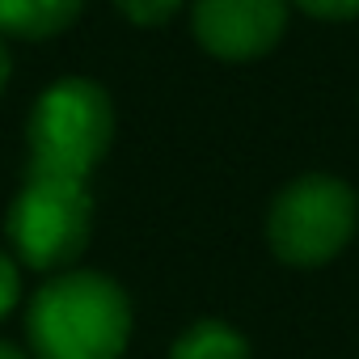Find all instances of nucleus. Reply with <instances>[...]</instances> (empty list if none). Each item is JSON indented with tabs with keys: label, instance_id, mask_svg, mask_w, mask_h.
Returning <instances> with one entry per match:
<instances>
[{
	"label": "nucleus",
	"instance_id": "obj_7",
	"mask_svg": "<svg viewBox=\"0 0 359 359\" xmlns=\"http://www.w3.org/2000/svg\"><path fill=\"white\" fill-rule=\"evenodd\" d=\"M173 359H250V351H245V338H237L229 325L199 321L195 330L177 338Z\"/></svg>",
	"mask_w": 359,
	"mask_h": 359
},
{
	"label": "nucleus",
	"instance_id": "obj_6",
	"mask_svg": "<svg viewBox=\"0 0 359 359\" xmlns=\"http://www.w3.org/2000/svg\"><path fill=\"white\" fill-rule=\"evenodd\" d=\"M85 0H0V30L18 39H47L64 30Z\"/></svg>",
	"mask_w": 359,
	"mask_h": 359
},
{
	"label": "nucleus",
	"instance_id": "obj_2",
	"mask_svg": "<svg viewBox=\"0 0 359 359\" xmlns=\"http://www.w3.org/2000/svg\"><path fill=\"white\" fill-rule=\"evenodd\" d=\"M110 144V102L93 81L51 85L30 114V173L85 182Z\"/></svg>",
	"mask_w": 359,
	"mask_h": 359
},
{
	"label": "nucleus",
	"instance_id": "obj_5",
	"mask_svg": "<svg viewBox=\"0 0 359 359\" xmlns=\"http://www.w3.org/2000/svg\"><path fill=\"white\" fill-rule=\"evenodd\" d=\"M283 0H195V34L220 60H254L283 34Z\"/></svg>",
	"mask_w": 359,
	"mask_h": 359
},
{
	"label": "nucleus",
	"instance_id": "obj_12",
	"mask_svg": "<svg viewBox=\"0 0 359 359\" xmlns=\"http://www.w3.org/2000/svg\"><path fill=\"white\" fill-rule=\"evenodd\" d=\"M5 76H9V55H5V47H0V89H5Z\"/></svg>",
	"mask_w": 359,
	"mask_h": 359
},
{
	"label": "nucleus",
	"instance_id": "obj_4",
	"mask_svg": "<svg viewBox=\"0 0 359 359\" xmlns=\"http://www.w3.org/2000/svg\"><path fill=\"white\" fill-rule=\"evenodd\" d=\"M355 229V195L338 177H300L271 208V241L287 262L334 258Z\"/></svg>",
	"mask_w": 359,
	"mask_h": 359
},
{
	"label": "nucleus",
	"instance_id": "obj_11",
	"mask_svg": "<svg viewBox=\"0 0 359 359\" xmlns=\"http://www.w3.org/2000/svg\"><path fill=\"white\" fill-rule=\"evenodd\" d=\"M0 359H26L18 346H9V342H0Z\"/></svg>",
	"mask_w": 359,
	"mask_h": 359
},
{
	"label": "nucleus",
	"instance_id": "obj_1",
	"mask_svg": "<svg viewBox=\"0 0 359 359\" xmlns=\"http://www.w3.org/2000/svg\"><path fill=\"white\" fill-rule=\"evenodd\" d=\"M131 309L106 275H64L30 304V342L39 359H118Z\"/></svg>",
	"mask_w": 359,
	"mask_h": 359
},
{
	"label": "nucleus",
	"instance_id": "obj_3",
	"mask_svg": "<svg viewBox=\"0 0 359 359\" xmlns=\"http://www.w3.org/2000/svg\"><path fill=\"white\" fill-rule=\"evenodd\" d=\"M9 241L39 271L72 262L89 241L85 182L30 173V182L22 187V195L13 199V212H9Z\"/></svg>",
	"mask_w": 359,
	"mask_h": 359
},
{
	"label": "nucleus",
	"instance_id": "obj_10",
	"mask_svg": "<svg viewBox=\"0 0 359 359\" xmlns=\"http://www.w3.org/2000/svg\"><path fill=\"white\" fill-rule=\"evenodd\" d=\"M13 304H18V271H13V262L5 254H0V317H5Z\"/></svg>",
	"mask_w": 359,
	"mask_h": 359
},
{
	"label": "nucleus",
	"instance_id": "obj_8",
	"mask_svg": "<svg viewBox=\"0 0 359 359\" xmlns=\"http://www.w3.org/2000/svg\"><path fill=\"white\" fill-rule=\"evenodd\" d=\"M177 5H182V0H118V9H123L131 22H140V26H161V22H169V18L177 13Z\"/></svg>",
	"mask_w": 359,
	"mask_h": 359
},
{
	"label": "nucleus",
	"instance_id": "obj_9",
	"mask_svg": "<svg viewBox=\"0 0 359 359\" xmlns=\"http://www.w3.org/2000/svg\"><path fill=\"white\" fill-rule=\"evenodd\" d=\"M300 9H309L313 18H355L359 13V0H296Z\"/></svg>",
	"mask_w": 359,
	"mask_h": 359
}]
</instances>
